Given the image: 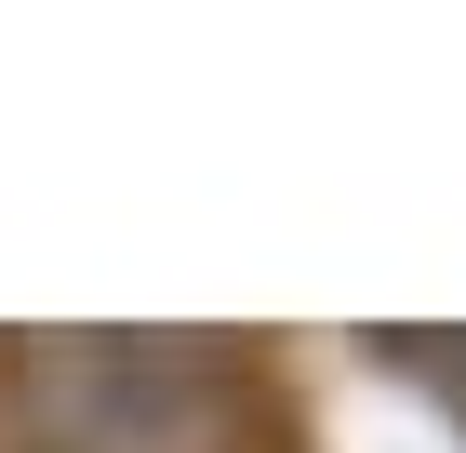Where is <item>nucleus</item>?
<instances>
[{"instance_id":"obj_1","label":"nucleus","mask_w":466,"mask_h":453,"mask_svg":"<svg viewBox=\"0 0 466 453\" xmlns=\"http://www.w3.org/2000/svg\"><path fill=\"white\" fill-rule=\"evenodd\" d=\"M14 414L27 453H240V374L200 334H40Z\"/></svg>"}]
</instances>
